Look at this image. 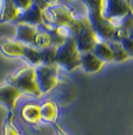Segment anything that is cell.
Segmentation results:
<instances>
[{
  "instance_id": "4fadbf2b",
  "label": "cell",
  "mask_w": 133,
  "mask_h": 135,
  "mask_svg": "<svg viewBox=\"0 0 133 135\" xmlns=\"http://www.w3.org/2000/svg\"><path fill=\"white\" fill-rule=\"evenodd\" d=\"M41 120L48 123H55L58 117V107L54 102H44L40 106Z\"/></svg>"
},
{
  "instance_id": "ba28073f",
  "label": "cell",
  "mask_w": 133,
  "mask_h": 135,
  "mask_svg": "<svg viewBox=\"0 0 133 135\" xmlns=\"http://www.w3.org/2000/svg\"><path fill=\"white\" fill-rule=\"evenodd\" d=\"M129 14H132V9L128 0H106L104 17L114 27L118 26Z\"/></svg>"
},
{
  "instance_id": "52a82bcc",
  "label": "cell",
  "mask_w": 133,
  "mask_h": 135,
  "mask_svg": "<svg viewBox=\"0 0 133 135\" xmlns=\"http://www.w3.org/2000/svg\"><path fill=\"white\" fill-rule=\"evenodd\" d=\"M58 65H38L35 66L36 83L41 94H46L58 84Z\"/></svg>"
},
{
  "instance_id": "6da1fadb",
  "label": "cell",
  "mask_w": 133,
  "mask_h": 135,
  "mask_svg": "<svg viewBox=\"0 0 133 135\" xmlns=\"http://www.w3.org/2000/svg\"><path fill=\"white\" fill-rule=\"evenodd\" d=\"M87 5L89 16L87 17L94 31L101 40H110L113 38L115 27L104 17L106 0H82Z\"/></svg>"
},
{
  "instance_id": "7a4b0ae2",
  "label": "cell",
  "mask_w": 133,
  "mask_h": 135,
  "mask_svg": "<svg viewBox=\"0 0 133 135\" xmlns=\"http://www.w3.org/2000/svg\"><path fill=\"white\" fill-rule=\"evenodd\" d=\"M70 29L80 52L91 51L101 38L92 28L87 17L75 19L70 24Z\"/></svg>"
},
{
  "instance_id": "e0dca14e",
  "label": "cell",
  "mask_w": 133,
  "mask_h": 135,
  "mask_svg": "<svg viewBox=\"0 0 133 135\" xmlns=\"http://www.w3.org/2000/svg\"><path fill=\"white\" fill-rule=\"evenodd\" d=\"M54 125H55V129H56V135H69L65 130L61 127L60 125H58L56 122L54 123Z\"/></svg>"
},
{
  "instance_id": "30bf717a",
  "label": "cell",
  "mask_w": 133,
  "mask_h": 135,
  "mask_svg": "<svg viewBox=\"0 0 133 135\" xmlns=\"http://www.w3.org/2000/svg\"><path fill=\"white\" fill-rule=\"evenodd\" d=\"M16 35L11 40L19 41L25 45L34 46V40L37 33L38 25H32L28 23H17Z\"/></svg>"
},
{
  "instance_id": "2e32d148",
  "label": "cell",
  "mask_w": 133,
  "mask_h": 135,
  "mask_svg": "<svg viewBox=\"0 0 133 135\" xmlns=\"http://www.w3.org/2000/svg\"><path fill=\"white\" fill-rule=\"evenodd\" d=\"M13 117L14 113H8V117L3 126V135H20V132L13 124Z\"/></svg>"
},
{
  "instance_id": "7c38bea8",
  "label": "cell",
  "mask_w": 133,
  "mask_h": 135,
  "mask_svg": "<svg viewBox=\"0 0 133 135\" xmlns=\"http://www.w3.org/2000/svg\"><path fill=\"white\" fill-rule=\"evenodd\" d=\"M21 116L23 120L28 124H37L41 120L40 105L37 104H26L21 110Z\"/></svg>"
},
{
  "instance_id": "d6986e66",
  "label": "cell",
  "mask_w": 133,
  "mask_h": 135,
  "mask_svg": "<svg viewBox=\"0 0 133 135\" xmlns=\"http://www.w3.org/2000/svg\"><path fill=\"white\" fill-rule=\"evenodd\" d=\"M1 8H2V0H0V12H1Z\"/></svg>"
},
{
  "instance_id": "277c9868",
  "label": "cell",
  "mask_w": 133,
  "mask_h": 135,
  "mask_svg": "<svg viewBox=\"0 0 133 135\" xmlns=\"http://www.w3.org/2000/svg\"><path fill=\"white\" fill-rule=\"evenodd\" d=\"M8 83L18 88L23 94H29L36 98L42 96L36 83L35 66L21 68L16 74L8 78Z\"/></svg>"
},
{
  "instance_id": "5b68a950",
  "label": "cell",
  "mask_w": 133,
  "mask_h": 135,
  "mask_svg": "<svg viewBox=\"0 0 133 135\" xmlns=\"http://www.w3.org/2000/svg\"><path fill=\"white\" fill-rule=\"evenodd\" d=\"M80 54L74 37L70 36L63 44L57 45L55 62L71 72L77 67H80Z\"/></svg>"
},
{
  "instance_id": "5bb4252c",
  "label": "cell",
  "mask_w": 133,
  "mask_h": 135,
  "mask_svg": "<svg viewBox=\"0 0 133 135\" xmlns=\"http://www.w3.org/2000/svg\"><path fill=\"white\" fill-rule=\"evenodd\" d=\"M91 51L98 59H100L102 62H113L114 61L113 52H112L110 46L108 45L106 40H101L98 44L95 45V46L92 49Z\"/></svg>"
},
{
  "instance_id": "9c48e42d",
  "label": "cell",
  "mask_w": 133,
  "mask_h": 135,
  "mask_svg": "<svg viewBox=\"0 0 133 135\" xmlns=\"http://www.w3.org/2000/svg\"><path fill=\"white\" fill-rule=\"evenodd\" d=\"M22 95L21 91L9 83L0 86V104L7 108L9 113H14L17 100Z\"/></svg>"
},
{
  "instance_id": "8fae6325",
  "label": "cell",
  "mask_w": 133,
  "mask_h": 135,
  "mask_svg": "<svg viewBox=\"0 0 133 135\" xmlns=\"http://www.w3.org/2000/svg\"><path fill=\"white\" fill-rule=\"evenodd\" d=\"M103 65L104 62L98 59L92 51H84L80 54V66L86 73H97Z\"/></svg>"
},
{
  "instance_id": "9a60e30c",
  "label": "cell",
  "mask_w": 133,
  "mask_h": 135,
  "mask_svg": "<svg viewBox=\"0 0 133 135\" xmlns=\"http://www.w3.org/2000/svg\"><path fill=\"white\" fill-rule=\"evenodd\" d=\"M108 45L110 46L111 51L113 52V57L115 62H123L126 61L128 59H131L132 55H130L125 49L124 46L121 45V42L116 41V40H106Z\"/></svg>"
},
{
  "instance_id": "ac0fdd59",
  "label": "cell",
  "mask_w": 133,
  "mask_h": 135,
  "mask_svg": "<svg viewBox=\"0 0 133 135\" xmlns=\"http://www.w3.org/2000/svg\"><path fill=\"white\" fill-rule=\"evenodd\" d=\"M45 2V4L47 6H52V5H56V3L59 1V0H43Z\"/></svg>"
},
{
  "instance_id": "3957f363",
  "label": "cell",
  "mask_w": 133,
  "mask_h": 135,
  "mask_svg": "<svg viewBox=\"0 0 133 135\" xmlns=\"http://www.w3.org/2000/svg\"><path fill=\"white\" fill-rule=\"evenodd\" d=\"M0 50L7 56H23L32 66L41 65L44 60V50H39L15 40H0Z\"/></svg>"
},
{
  "instance_id": "8992f818",
  "label": "cell",
  "mask_w": 133,
  "mask_h": 135,
  "mask_svg": "<svg viewBox=\"0 0 133 135\" xmlns=\"http://www.w3.org/2000/svg\"><path fill=\"white\" fill-rule=\"evenodd\" d=\"M43 24L56 27V26H70L76 19L74 17L73 9L66 5H52L45 8L42 12Z\"/></svg>"
}]
</instances>
